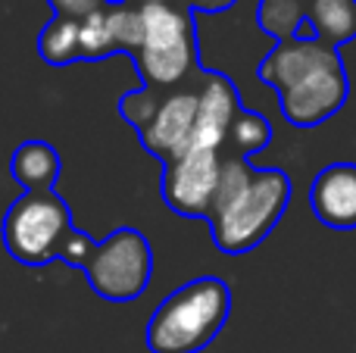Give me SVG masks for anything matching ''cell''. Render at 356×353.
I'll return each instance as SVG.
<instances>
[{
    "label": "cell",
    "instance_id": "16",
    "mask_svg": "<svg viewBox=\"0 0 356 353\" xmlns=\"http://www.w3.org/2000/svg\"><path fill=\"white\" fill-rule=\"evenodd\" d=\"M116 54L119 47L113 41V28H110V6L81 19V63H100Z\"/></svg>",
    "mask_w": 356,
    "mask_h": 353
},
{
    "label": "cell",
    "instance_id": "10",
    "mask_svg": "<svg viewBox=\"0 0 356 353\" xmlns=\"http://www.w3.org/2000/svg\"><path fill=\"white\" fill-rule=\"evenodd\" d=\"M309 210L325 229H356V163H332L309 185Z\"/></svg>",
    "mask_w": 356,
    "mask_h": 353
},
{
    "label": "cell",
    "instance_id": "14",
    "mask_svg": "<svg viewBox=\"0 0 356 353\" xmlns=\"http://www.w3.org/2000/svg\"><path fill=\"white\" fill-rule=\"evenodd\" d=\"M257 25L275 38V44L294 41L307 25V0H259Z\"/></svg>",
    "mask_w": 356,
    "mask_h": 353
},
{
    "label": "cell",
    "instance_id": "1",
    "mask_svg": "<svg viewBox=\"0 0 356 353\" xmlns=\"http://www.w3.org/2000/svg\"><path fill=\"white\" fill-rule=\"evenodd\" d=\"M257 75L278 91L282 116L297 129H316L344 110L350 97V79L338 47L294 38L282 41L259 60Z\"/></svg>",
    "mask_w": 356,
    "mask_h": 353
},
{
    "label": "cell",
    "instance_id": "20",
    "mask_svg": "<svg viewBox=\"0 0 356 353\" xmlns=\"http://www.w3.org/2000/svg\"><path fill=\"white\" fill-rule=\"evenodd\" d=\"M138 6H160V3H184V0H131Z\"/></svg>",
    "mask_w": 356,
    "mask_h": 353
},
{
    "label": "cell",
    "instance_id": "15",
    "mask_svg": "<svg viewBox=\"0 0 356 353\" xmlns=\"http://www.w3.org/2000/svg\"><path fill=\"white\" fill-rule=\"evenodd\" d=\"M272 144V125L263 113L257 110H241L238 119H234L232 131H228V144H225V154L234 156H253L259 150H266Z\"/></svg>",
    "mask_w": 356,
    "mask_h": 353
},
{
    "label": "cell",
    "instance_id": "13",
    "mask_svg": "<svg viewBox=\"0 0 356 353\" xmlns=\"http://www.w3.org/2000/svg\"><path fill=\"white\" fill-rule=\"evenodd\" d=\"M38 56L50 66L81 63V22L66 16H54L38 35Z\"/></svg>",
    "mask_w": 356,
    "mask_h": 353
},
{
    "label": "cell",
    "instance_id": "6",
    "mask_svg": "<svg viewBox=\"0 0 356 353\" xmlns=\"http://www.w3.org/2000/svg\"><path fill=\"white\" fill-rule=\"evenodd\" d=\"M72 229V210L56 191H22L10 204L0 225L3 247L25 266H47L60 260L66 231Z\"/></svg>",
    "mask_w": 356,
    "mask_h": 353
},
{
    "label": "cell",
    "instance_id": "2",
    "mask_svg": "<svg viewBox=\"0 0 356 353\" xmlns=\"http://www.w3.org/2000/svg\"><path fill=\"white\" fill-rule=\"evenodd\" d=\"M291 204V179L284 169H253L244 156L222 150V175L209 210V238L228 256L257 250L282 222Z\"/></svg>",
    "mask_w": 356,
    "mask_h": 353
},
{
    "label": "cell",
    "instance_id": "11",
    "mask_svg": "<svg viewBox=\"0 0 356 353\" xmlns=\"http://www.w3.org/2000/svg\"><path fill=\"white\" fill-rule=\"evenodd\" d=\"M63 172V160L54 144L47 141H22L10 156V179L22 191H54Z\"/></svg>",
    "mask_w": 356,
    "mask_h": 353
},
{
    "label": "cell",
    "instance_id": "3",
    "mask_svg": "<svg viewBox=\"0 0 356 353\" xmlns=\"http://www.w3.org/2000/svg\"><path fill=\"white\" fill-rule=\"evenodd\" d=\"M60 260L81 269L94 294H100L110 304L138 300L147 291L150 275H154V247L147 235L129 225L110 231L104 241H94L72 225L63 238Z\"/></svg>",
    "mask_w": 356,
    "mask_h": 353
},
{
    "label": "cell",
    "instance_id": "18",
    "mask_svg": "<svg viewBox=\"0 0 356 353\" xmlns=\"http://www.w3.org/2000/svg\"><path fill=\"white\" fill-rule=\"evenodd\" d=\"M50 6H54V16H66L81 22V19L106 10V0H50Z\"/></svg>",
    "mask_w": 356,
    "mask_h": 353
},
{
    "label": "cell",
    "instance_id": "7",
    "mask_svg": "<svg viewBox=\"0 0 356 353\" xmlns=\"http://www.w3.org/2000/svg\"><path fill=\"white\" fill-rule=\"evenodd\" d=\"M222 175L219 150H188L163 166V204L184 219H209Z\"/></svg>",
    "mask_w": 356,
    "mask_h": 353
},
{
    "label": "cell",
    "instance_id": "9",
    "mask_svg": "<svg viewBox=\"0 0 356 353\" xmlns=\"http://www.w3.org/2000/svg\"><path fill=\"white\" fill-rule=\"evenodd\" d=\"M244 110L238 97V88L225 72H207L200 79V106H197V122L191 150H225L228 131H232L238 113Z\"/></svg>",
    "mask_w": 356,
    "mask_h": 353
},
{
    "label": "cell",
    "instance_id": "12",
    "mask_svg": "<svg viewBox=\"0 0 356 353\" xmlns=\"http://www.w3.org/2000/svg\"><path fill=\"white\" fill-rule=\"evenodd\" d=\"M307 22L316 41L341 47L356 38V0H307Z\"/></svg>",
    "mask_w": 356,
    "mask_h": 353
},
{
    "label": "cell",
    "instance_id": "17",
    "mask_svg": "<svg viewBox=\"0 0 356 353\" xmlns=\"http://www.w3.org/2000/svg\"><path fill=\"white\" fill-rule=\"evenodd\" d=\"M163 100H166L163 91L141 85V88H135V91H129V94L119 97V116H122L129 125H135V131H141V129H147L150 119L156 116V110L163 106Z\"/></svg>",
    "mask_w": 356,
    "mask_h": 353
},
{
    "label": "cell",
    "instance_id": "5",
    "mask_svg": "<svg viewBox=\"0 0 356 353\" xmlns=\"http://www.w3.org/2000/svg\"><path fill=\"white\" fill-rule=\"evenodd\" d=\"M144 41L129 56L135 63L141 85L172 94L200 79V56H197V25L194 10L184 3L141 6Z\"/></svg>",
    "mask_w": 356,
    "mask_h": 353
},
{
    "label": "cell",
    "instance_id": "4",
    "mask_svg": "<svg viewBox=\"0 0 356 353\" xmlns=\"http://www.w3.org/2000/svg\"><path fill=\"white\" fill-rule=\"evenodd\" d=\"M232 316V291L222 279L184 281L154 310L147 322L150 353H203Z\"/></svg>",
    "mask_w": 356,
    "mask_h": 353
},
{
    "label": "cell",
    "instance_id": "8",
    "mask_svg": "<svg viewBox=\"0 0 356 353\" xmlns=\"http://www.w3.org/2000/svg\"><path fill=\"white\" fill-rule=\"evenodd\" d=\"M200 79H203V72H200ZM200 79H197L194 85L166 94V100H163V106L156 110V116L150 119V125L138 131L144 150H147L150 156H156L163 166L191 150L197 106H200Z\"/></svg>",
    "mask_w": 356,
    "mask_h": 353
},
{
    "label": "cell",
    "instance_id": "19",
    "mask_svg": "<svg viewBox=\"0 0 356 353\" xmlns=\"http://www.w3.org/2000/svg\"><path fill=\"white\" fill-rule=\"evenodd\" d=\"M234 3H238V0H184V6L194 13H225V10H232Z\"/></svg>",
    "mask_w": 356,
    "mask_h": 353
}]
</instances>
